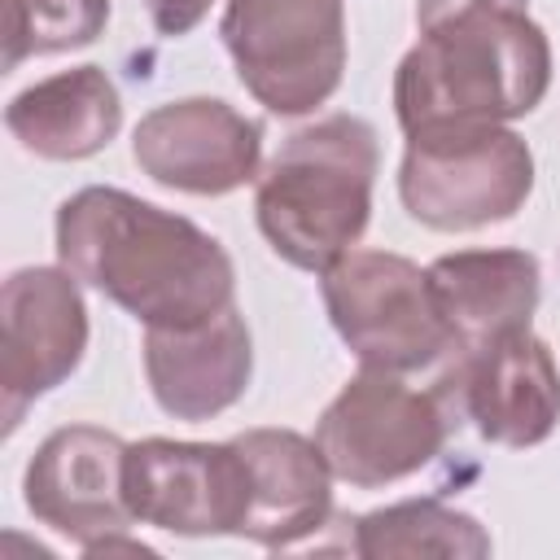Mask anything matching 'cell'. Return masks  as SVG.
<instances>
[{"mask_svg":"<svg viewBox=\"0 0 560 560\" xmlns=\"http://www.w3.org/2000/svg\"><path fill=\"white\" fill-rule=\"evenodd\" d=\"M57 262L144 328L206 324L236 293L232 258L210 232L101 184L57 206Z\"/></svg>","mask_w":560,"mask_h":560,"instance_id":"1","label":"cell"},{"mask_svg":"<svg viewBox=\"0 0 560 560\" xmlns=\"http://www.w3.org/2000/svg\"><path fill=\"white\" fill-rule=\"evenodd\" d=\"M551 44L529 9H472L420 31L394 74L402 136L508 127L542 105Z\"/></svg>","mask_w":560,"mask_h":560,"instance_id":"2","label":"cell"},{"mask_svg":"<svg viewBox=\"0 0 560 560\" xmlns=\"http://www.w3.org/2000/svg\"><path fill=\"white\" fill-rule=\"evenodd\" d=\"M376 166V131L354 114L293 131L267 171H258L254 214L267 245L302 271H328L359 245L372 219Z\"/></svg>","mask_w":560,"mask_h":560,"instance_id":"3","label":"cell"},{"mask_svg":"<svg viewBox=\"0 0 560 560\" xmlns=\"http://www.w3.org/2000/svg\"><path fill=\"white\" fill-rule=\"evenodd\" d=\"M319 293L337 337L363 368L402 376L455 350L429 267H416L402 254L350 249L319 271Z\"/></svg>","mask_w":560,"mask_h":560,"instance_id":"4","label":"cell"},{"mask_svg":"<svg viewBox=\"0 0 560 560\" xmlns=\"http://www.w3.org/2000/svg\"><path fill=\"white\" fill-rule=\"evenodd\" d=\"M219 35L245 92L280 118L319 109L346 70V0H228Z\"/></svg>","mask_w":560,"mask_h":560,"instance_id":"5","label":"cell"},{"mask_svg":"<svg viewBox=\"0 0 560 560\" xmlns=\"http://www.w3.org/2000/svg\"><path fill=\"white\" fill-rule=\"evenodd\" d=\"M534 188V153L512 127L407 136L398 197L433 232L508 223Z\"/></svg>","mask_w":560,"mask_h":560,"instance_id":"6","label":"cell"},{"mask_svg":"<svg viewBox=\"0 0 560 560\" xmlns=\"http://www.w3.org/2000/svg\"><path fill=\"white\" fill-rule=\"evenodd\" d=\"M446 424L451 416L442 407V389H411L398 372L363 368L324 407L315 446L337 481L376 490L433 464L446 446Z\"/></svg>","mask_w":560,"mask_h":560,"instance_id":"7","label":"cell"},{"mask_svg":"<svg viewBox=\"0 0 560 560\" xmlns=\"http://www.w3.org/2000/svg\"><path fill=\"white\" fill-rule=\"evenodd\" d=\"M122 486L140 525H158L184 538H241L249 512V472L236 442H131Z\"/></svg>","mask_w":560,"mask_h":560,"instance_id":"8","label":"cell"},{"mask_svg":"<svg viewBox=\"0 0 560 560\" xmlns=\"http://www.w3.org/2000/svg\"><path fill=\"white\" fill-rule=\"evenodd\" d=\"M88 350V306L79 280L57 267H18L0 289V402L4 433L26 407L52 394Z\"/></svg>","mask_w":560,"mask_h":560,"instance_id":"9","label":"cell"},{"mask_svg":"<svg viewBox=\"0 0 560 560\" xmlns=\"http://www.w3.org/2000/svg\"><path fill=\"white\" fill-rule=\"evenodd\" d=\"M127 442L96 424H66L48 433L22 477V499L35 521L79 542L83 556H96L109 538H122L136 525L122 486Z\"/></svg>","mask_w":560,"mask_h":560,"instance_id":"10","label":"cell"},{"mask_svg":"<svg viewBox=\"0 0 560 560\" xmlns=\"http://www.w3.org/2000/svg\"><path fill=\"white\" fill-rule=\"evenodd\" d=\"M131 158L162 188L223 197L258 179L262 127L214 96L166 101L136 122Z\"/></svg>","mask_w":560,"mask_h":560,"instance_id":"11","label":"cell"},{"mask_svg":"<svg viewBox=\"0 0 560 560\" xmlns=\"http://www.w3.org/2000/svg\"><path fill=\"white\" fill-rule=\"evenodd\" d=\"M468 420L486 442L538 446L560 424V368L529 328L503 332L459 359L455 376Z\"/></svg>","mask_w":560,"mask_h":560,"instance_id":"12","label":"cell"},{"mask_svg":"<svg viewBox=\"0 0 560 560\" xmlns=\"http://www.w3.org/2000/svg\"><path fill=\"white\" fill-rule=\"evenodd\" d=\"M254 372L249 328L236 306L192 328L144 332V376L158 407L175 420H210L228 411Z\"/></svg>","mask_w":560,"mask_h":560,"instance_id":"13","label":"cell"},{"mask_svg":"<svg viewBox=\"0 0 560 560\" xmlns=\"http://www.w3.org/2000/svg\"><path fill=\"white\" fill-rule=\"evenodd\" d=\"M232 442L249 472V512L241 538L258 547H293L328 525L332 468L315 438L293 429H245Z\"/></svg>","mask_w":560,"mask_h":560,"instance_id":"14","label":"cell"},{"mask_svg":"<svg viewBox=\"0 0 560 560\" xmlns=\"http://www.w3.org/2000/svg\"><path fill=\"white\" fill-rule=\"evenodd\" d=\"M429 284L464 359L503 332L529 328L538 306V258L525 249H459L429 267Z\"/></svg>","mask_w":560,"mask_h":560,"instance_id":"15","label":"cell"},{"mask_svg":"<svg viewBox=\"0 0 560 560\" xmlns=\"http://www.w3.org/2000/svg\"><path fill=\"white\" fill-rule=\"evenodd\" d=\"M4 127L35 158L79 162L118 136L122 101L101 66H74L22 88L4 105Z\"/></svg>","mask_w":560,"mask_h":560,"instance_id":"16","label":"cell"},{"mask_svg":"<svg viewBox=\"0 0 560 560\" xmlns=\"http://www.w3.org/2000/svg\"><path fill=\"white\" fill-rule=\"evenodd\" d=\"M490 534L477 516L455 512L438 499H402L376 512H363L350 534V551L363 560L389 556H451V560H481L490 556Z\"/></svg>","mask_w":560,"mask_h":560,"instance_id":"17","label":"cell"},{"mask_svg":"<svg viewBox=\"0 0 560 560\" xmlns=\"http://www.w3.org/2000/svg\"><path fill=\"white\" fill-rule=\"evenodd\" d=\"M109 22V0H4V70L26 57L88 48Z\"/></svg>","mask_w":560,"mask_h":560,"instance_id":"18","label":"cell"},{"mask_svg":"<svg viewBox=\"0 0 560 560\" xmlns=\"http://www.w3.org/2000/svg\"><path fill=\"white\" fill-rule=\"evenodd\" d=\"M214 0H144L149 9V22L158 26V35H188L206 13H210Z\"/></svg>","mask_w":560,"mask_h":560,"instance_id":"19","label":"cell"},{"mask_svg":"<svg viewBox=\"0 0 560 560\" xmlns=\"http://www.w3.org/2000/svg\"><path fill=\"white\" fill-rule=\"evenodd\" d=\"M472 9H529V0H420L416 4V26H433L442 18L455 13H472Z\"/></svg>","mask_w":560,"mask_h":560,"instance_id":"20","label":"cell"}]
</instances>
